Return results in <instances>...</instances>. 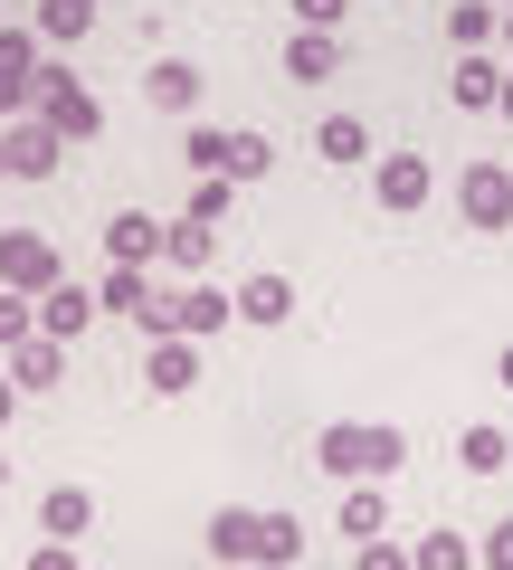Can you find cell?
<instances>
[{"label":"cell","instance_id":"obj_29","mask_svg":"<svg viewBox=\"0 0 513 570\" xmlns=\"http://www.w3.org/2000/svg\"><path fill=\"white\" fill-rule=\"evenodd\" d=\"M228 209H238V181H219V171H200V190H190V219H209V228H219Z\"/></svg>","mask_w":513,"mask_h":570},{"label":"cell","instance_id":"obj_32","mask_svg":"<svg viewBox=\"0 0 513 570\" xmlns=\"http://www.w3.org/2000/svg\"><path fill=\"white\" fill-rule=\"evenodd\" d=\"M286 10H295V29H343L352 0H286Z\"/></svg>","mask_w":513,"mask_h":570},{"label":"cell","instance_id":"obj_14","mask_svg":"<svg viewBox=\"0 0 513 570\" xmlns=\"http://www.w3.org/2000/svg\"><path fill=\"white\" fill-rule=\"evenodd\" d=\"M152 295H162V276H152V266H105V276H96V305L124 314V324H144Z\"/></svg>","mask_w":513,"mask_h":570},{"label":"cell","instance_id":"obj_8","mask_svg":"<svg viewBox=\"0 0 513 570\" xmlns=\"http://www.w3.org/2000/svg\"><path fill=\"white\" fill-rule=\"evenodd\" d=\"M105 266H162V219L152 209H115L105 219Z\"/></svg>","mask_w":513,"mask_h":570},{"label":"cell","instance_id":"obj_30","mask_svg":"<svg viewBox=\"0 0 513 570\" xmlns=\"http://www.w3.org/2000/svg\"><path fill=\"white\" fill-rule=\"evenodd\" d=\"M352 570H418V561L391 542V532H381V542H352Z\"/></svg>","mask_w":513,"mask_h":570},{"label":"cell","instance_id":"obj_33","mask_svg":"<svg viewBox=\"0 0 513 570\" xmlns=\"http://www.w3.org/2000/svg\"><path fill=\"white\" fill-rule=\"evenodd\" d=\"M29 570H86V561H77V542H39V551H29Z\"/></svg>","mask_w":513,"mask_h":570},{"label":"cell","instance_id":"obj_21","mask_svg":"<svg viewBox=\"0 0 513 570\" xmlns=\"http://www.w3.org/2000/svg\"><path fill=\"white\" fill-rule=\"evenodd\" d=\"M10 381H20V390H58V381H67V343H48V333H29V343L10 352Z\"/></svg>","mask_w":513,"mask_h":570},{"label":"cell","instance_id":"obj_31","mask_svg":"<svg viewBox=\"0 0 513 570\" xmlns=\"http://www.w3.org/2000/svg\"><path fill=\"white\" fill-rule=\"evenodd\" d=\"M475 561H485V570H513V513H504V523H485V542H475Z\"/></svg>","mask_w":513,"mask_h":570},{"label":"cell","instance_id":"obj_2","mask_svg":"<svg viewBox=\"0 0 513 570\" xmlns=\"http://www.w3.org/2000/svg\"><path fill=\"white\" fill-rule=\"evenodd\" d=\"M181 163H190V171H219V181H267L276 142H267V134H228V124H190Z\"/></svg>","mask_w":513,"mask_h":570},{"label":"cell","instance_id":"obj_5","mask_svg":"<svg viewBox=\"0 0 513 570\" xmlns=\"http://www.w3.org/2000/svg\"><path fill=\"white\" fill-rule=\"evenodd\" d=\"M67 266H58V247L39 238V228H0V285H20V295H48Z\"/></svg>","mask_w":513,"mask_h":570},{"label":"cell","instance_id":"obj_24","mask_svg":"<svg viewBox=\"0 0 513 570\" xmlns=\"http://www.w3.org/2000/svg\"><path fill=\"white\" fill-rule=\"evenodd\" d=\"M247 551H257V513L219 504V513H209V561H247Z\"/></svg>","mask_w":513,"mask_h":570},{"label":"cell","instance_id":"obj_10","mask_svg":"<svg viewBox=\"0 0 513 570\" xmlns=\"http://www.w3.org/2000/svg\"><path fill=\"white\" fill-rule=\"evenodd\" d=\"M144 105L152 115H200V67L190 58H152L144 67Z\"/></svg>","mask_w":513,"mask_h":570},{"label":"cell","instance_id":"obj_38","mask_svg":"<svg viewBox=\"0 0 513 570\" xmlns=\"http://www.w3.org/2000/svg\"><path fill=\"white\" fill-rule=\"evenodd\" d=\"M209 570H247V561H209Z\"/></svg>","mask_w":513,"mask_h":570},{"label":"cell","instance_id":"obj_9","mask_svg":"<svg viewBox=\"0 0 513 570\" xmlns=\"http://www.w3.org/2000/svg\"><path fill=\"white\" fill-rule=\"evenodd\" d=\"M86 324H96V285H86V276H58V285L39 295V333H48V343H77Z\"/></svg>","mask_w":513,"mask_h":570},{"label":"cell","instance_id":"obj_15","mask_svg":"<svg viewBox=\"0 0 513 570\" xmlns=\"http://www.w3.org/2000/svg\"><path fill=\"white\" fill-rule=\"evenodd\" d=\"M286 314H295V285L276 276V266L238 276V324H257V333H267V324H286Z\"/></svg>","mask_w":513,"mask_h":570},{"label":"cell","instance_id":"obj_17","mask_svg":"<svg viewBox=\"0 0 513 570\" xmlns=\"http://www.w3.org/2000/svg\"><path fill=\"white\" fill-rule=\"evenodd\" d=\"M447 96L466 105V115H494V96H504V67H494L485 48H456V77H447Z\"/></svg>","mask_w":513,"mask_h":570},{"label":"cell","instance_id":"obj_1","mask_svg":"<svg viewBox=\"0 0 513 570\" xmlns=\"http://www.w3.org/2000/svg\"><path fill=\"white\" fill-rule=\"evenodd\" d=\"M399 456H410V438H399L391 419H333V428H314V466L343 475V485H391Z\"/></svg>","mask_w":513,"mask_h":570},{"label":"cell","instance_id":"obj_26","mask_svg":"<svg viewBox=\"0 0 513 570\" xmlns=\"http://www.w3.org/2000/svg\"><path fill=\"white\" fill-rule=\"evenodd\" d=\"M494 29H504V10H494V0H456V10H447V39H456V48H485Z\"/></svg>","mask_w":513,"mask_h":570},{"label":"cell","instance_id":"obj_16","mask_svg":"<svg viewBox=\"0 0 513 570\" xmlns=\"http://www.w3.org/2000/svg\"><path fill=\"white\" fill-rule=\"evenodd\" d=\"M247 570H305V523L295 513H257V551Z\"/></svg>","mask_w":513,"mask_h":570},{"label":"cell","instance_id":"obj_18","mask_svg":"<svg viewBox=\"0 0 513 570\" xmlns=\"http://www.w3.org/2000/svg\"><path fill=\"white\" fill-rule=\"evenodd\" d=\"M209 257H219V228H209V219H171L162 228V266H171V276H200Z\"/></svg>","mask_w":513,"mask_h":570},{"label":"cell","instance_id":"obj_3","mask_svg":"<svg viewBox=\"0 0 513 570\" xmlns=\"http://www.w3.org/2000/svg\"><path fill=\"white\" fill-rule=\"evenodd\" d=\"M29 105H39V124H58L67 142H96V134H105L96 86H77L67 67H39V77H29Z\"/></svg>","mask_w":513,"mask_h":570},{"label":"cell","instance_id":"obj_39","mask_svg":"<svg viewBox=\"0 0 513 570\" xmlns=\"http://www.w3.org/2000/svg\"><path fill=\"white\" fill-rule=\"evenodd\" d=\"M504 39H513V10H504Z\"/></svg>","mask_w":513,"mask_h":570},{"label":"cell","instance_id":"obj_25","mask_svg":"<svg viewBox=\"0 0 513 570\" xmlns=\"http://www.w3.org/2000/svg\"><path fill=\"white\" fill-rule=\"evenodd\" d=\"M86 29H96V0H39V39H48V48L86 39Z\"/></svg>","mask_w":513,"mask_h":570},{"label":"cell","instance_id":"obj_7","mask_svg":"<svg viewBox=\"0 0 513 570\" xmlns=\"http://www.w3.org/2000/svg\"><path fill=\"white\" fill-rule=\"evenodd\" d=\"M0 142H10V181H48L58 153H67V134H58V124H39V115H20Z\"/></svg>","mask_w":513,"mask_h":570},{"label":"cell","instance_id":"obj_28","mask_svg":"<svg viewBox=\"0 0 513 570\" xmlns=\"http://www.w3.org/2000/svg\"><path fill=\"white\" fill-rule=\"evenodd\" d=\"M410 561H418V570H466V561H475V542H466V532H418Z\"/></svg>","mask_w":513,"mask_h":570},{"label":"cell","instance_id":"obj_37","mask_svg":"<svg viewBox=\"0 0 513 570\" xmlns=\"http://www.w3.org/2000/svg\"><path fill=\"white\" fill-rule=\"evenodd\" d=\"M0 181H10V142H0Z\"/></svg>","mask_w":513,"mask_h":570},{"label":"cell","instance_id":"obj_20","mask_svg":"<svg viewBox=\"0 0 513 570\" xmlns=\"http://www.w3.org/2000/svg\"><path fill=\"white\" fill-rule=\"evenodd\" d=\"M333 67H343V48H333V29H295V39H286V77H295V86H324Z\"/></svg>","mask_w":513,"mask_h":570},{"label":"cell","instance_id":"obj_12","mask_svg":"<svg viewBox=\"0 0 513 570\" xmlns=\"http://www.w3.org/2000/svg\"><path fill=\"white\" fill-rule=\"evenodd\" d=\"M144 381L162 390V400H181V390L200 381V343H190V333H162V343L144 352Z\"/></svg>","mask_w":513,"mask_h":570},{"label":"cell","instance_id":"obj_13","mask_svg":"<svg viewBox=\"0 0 513 570\" xmlns=\"http://www.w3.org/2000/svg\"><path fill=\"white\" fill-rule=\"evenodd\" d=\"M39 532L48 542H86V532H96V494L86 485H48L39 494Z\"/></svg>","mask_w":513,"mask_h":570},{"label":"cell","instance_id":"obj_4","mask_svg":"<svg viewBox=\"0 0 513 570\" xmlns=\"http://www.w3.org/2000/svg\"><path fill=\"white\" fill-rule=\"evenodd\" d=\"M456 219L466 228H513V171L504 163H466L456 171Z\"/></svg>","mask_w":513,"mask_h":570},{"label":"cell","instance_id":"obj_35","mask_svg":"<svg viewBox=\"0 0 513 570\" xmlns=\"http://www.w3.org/2000/svg\"><path fill=\"white\" fill-rule=\"evenodd\" d=\"M494 381H504V390H513V343H504V352H494Z\"/></svg>","mask_w":513,"mask_h":570},{"label":"cell","instance_id":"obj_27","mask_svg":"<svg viewBox=\"0 0 513 570\" xmlns=\"http://www.w3.org/2000/svg\"><path fill=\"white\" fill-rule=\"evenodd\" d=\"M29 333H39V295H20V285H0V352H20Z\"/></svg>","mask_w":513,"mask_h":570},{"label":"cell","instance_id":"obj_36","mask_svg":"<svg viewBox=\"0 0 513 570\" xmlns=\"http://www.w3.org/2000/svg\"><path fill=\"white\" fill-rule=\"evenodd\" d=\"M494 115H513V67H504V96H494Z\"/></svg>","mask_w":513,"mask_h":570},{"label":"cell","instance_id":"obj_11","mask_svg":"<svg viewBox=\"0 0 513 570\" xmlns=\"http://www.w3.org/2000/svg\"><path fill=\"white\" fill-rule=\"evenodd\" d=\"M238 324V295H219V285H181V305H171V333H190V343H209V333Z\"/></svg>","mask_w":513,"mask_h":570},{"label":"cell","instance_id":"obj_23","mask_svg":"<svg viewBox=\"0 0 513 570\" xmlns=\"http://www.w3.org/2000/svg\"><path fill=\"white\" fill-rule=\"evenodd\" d=\"M333 532H352V542H381V532H391V494H381V485H352L343 513H333Z\"/></svg>","mask_w":513,"mask_h":570},{"label":"cell","instance_id":"obj_22","mask_svg":"<svg viewBox=\"0 0 513 570\" xmlns=\"http://www.w3.org/2000/svg\"><path fill=\"white\" fill-rule=\"evenodd\" d=\"M314 163H371V124L362 115H324L314 124Z\"/></svg>","mask_w":513,"mask_h":570},{"label":"cell","instance_id":"obj_6","mask_svg":"<svg viewBox=\"0 0 513 570\" xmlns=\"http://www.w3.org/2000/svg\"><path fill=\"white\" fill-rule=\"evenodd\" d=\"M371 190H381V209L391 219H410V209H428V153H381V171H371Z\"/></svg>","mask_w":513,"mask_h":570},{"label":"cell","instance_id":"obj_19","mask_svg":"<svg viewBox=\"0 0 513 570\" xmlns=\"http://www.w3.org/2000/svg\"><path fill=\"white\" fill-rule=\"evenodd\" d=\"M456 466H466V475H504V466H513V438H504L494 419L456 428Z\"/></svg>","mask_w":513,"mask_h":570},{"label":"cell","instance_id":"obj_34","mask_svg":"<svg viewBox=\"0 0 513 570\" xmlns=\"http://www.w3.org/2000/svg\"><path fill=\"white\" fill-rule=\"evenodd\" d=\"M10 409H20V381H10V371H0V428H10Z\"/></svg>","mask_w":513,"mask_h":570}]
</instances>
